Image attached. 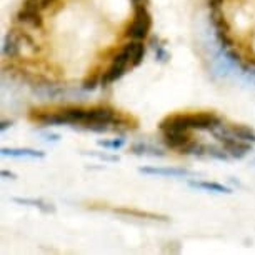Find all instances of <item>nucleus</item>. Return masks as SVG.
I'll list each match as a JSON object with an SVG mask.
<instances>
[{"label":"nucleus","instance_id":"19","mask_svg":"<svg viewBox=\"0 0 255 255\" xmlns=\"http://www.w3.org/2000/svg\"><path fill=\"white\" fill-rule=\"evenodd\" d=\"M205 152L209 153L210 157L219 158V160H227V153L222 152V150H219L217 147H205Z\"/></svg>","mask_w":255,"mask_h":255},{"label":"nucleus","instance_id":"1","mask_svg":"<svg viewBox=\"0 0 255 255\" xmlns=\"http://www.w3.org/2000/svg\"><path fill=\"white\" fill-rule=\"evenodd\" d=\"M220 125V119L215 117L214 114H180V115H170L163 119L158 128L162 132H174V130H210Z\"/></svg>","mask_w":255,"mask_h":255},{"label":"nucleus","instance_id":"16","mask_svg":"<svg viewBox=\"0 0 255 255\" xmlns=\"http://www.w3.org/2000/svg\"><path fill=\"white\" fill-rule=\"evenodd\" d=\"M130 152L132 153H137V155H143V153H150V155H158V157L163 155V152H160L158 148L143 145V143H135V145H132L130 147Z\"/></svg>","mask_w":255,"mask_h":255},{"label":"nucleus","instance_id":"15","mask_svg":"<svg viewBox=\"0 0 255 255\" xmlns=\"http://www.w3.org/2000/svg\"><path fill=\"white\" fill-rule=\"evenodd\" d=\"M15 204H22V205H32V207H37V209H40L42 212H45V214H49V212H54V207L45 204L44 200H35V199H18V197H15V199H12Z\"/></svg>","mask_w":255,"mask_h":255},{"label":"nucleus","instance_id":"7","mask_svg":"<svg viewBox=\"0 0 255 255\" xmlns=\"http://www.w3.org/2000/svg\"><path fill=\"white\" fill-rule=\"evenodd\" d=\"M189 130H174V132H163V142L170 148H180L190 140Z\"/></svg>","mask_w":255,"mask_h":255},{"label":"nucleus","instance_id":"17","mask_svg":"<svg viewBox=\"0 0 255 255\" xmlns=\"http://www.w3.org/2000/svg\"><path fill=\"white\" fill-rule=\"evenodd\" d=\"M52 2H54V0H25V2H23V7L42 12V10H45V8H49Z\"/></svg>","mask_w":255,"mask_h":255},{"label":"nucleus","instance_id":"25","mask_svg":"<svg viewBox=\"0 0 255 255\" xmlns=\"http://www.w3.org/2000/svg\"><path fill=\"white\" fill-rule=\"evenodd\" d=\"M8 125H12V122H7V120H3L2 125H0V130H5V128L8 127Z\"/></svg>","mask_w":255,"mask_h":255},{"label":"nucleus","instance_id":"8","mask_svg":"<svg viewBox=\"0 0 255 255\" xmlns=\"http://www.w3.org/2000/svg\"><path fill=\"white\" fill-rule=\"evenodd\" d=\"M142 174H148V175H167V177H189L194 175L190 170H185V168H153V167H143L140 168Z\"/></svg>","mask_w":255,"mask_h":255},{"label":"nucleus","instance_id":"2","mask_svg":"<svg viewBox=\"0 0 255 255\" xmlns=\"http://www.w3.org/2000/svg\"><path fill=\"white\" fill-rule=\"evenodd\" d=\"M152 27V17L150 13L145 10V7L138 5L135 8V15H133V22L132 25L128 27V35L135 40H142L148 35Z\"/></svg>","mask_w":255,"mask_h":255},{"label":"nucleus","instance_id":"9","mask_svg":"<svg viewBox=\"0 0 255 255\" xmlns=\"http://www.w3.org/2000/svg\"><path fill=\"white\" fill-rule=\"evenodd\" d=\"M17 18L22 23H27L33 28H40L42 23H44V18H42V13L38 10H32V8H25L23 7L20 12H18Z\"/></svg>","mask_w":255,"mask_h":255},{"label":"nucleus","instance_id":"24","mask_svg":"<svg viewBox=\"0 0 255 255\" xmlns=\"http://www.w3.org/2000/svg\"><path fill=\"white\" fill-rule=\"evenodd\" d=\"M2 177H10V179H17L15 174H12V172H7V170H2Z\"/></svg>","mask_w":255,"mask_h":255},{"label":"nucleus","instance_id":"13","mask_svg":"<svg viewBox=\"0 0 255 255\" xmlns=\"http://www.w3.org/2000/svg\"><path fill=\"white\" fill-rule=\"evenodd\" d=\"M210 20L214 23V27L217 28V32H230V25L229 22L225 20L224 13L219 10V8H214L210 13Z\"/></svg>","mask_w":255,"mask_h":255},{"label":"nucleus","instance_id":"12","mask_svg":"<svg viewBox=\"0 0 255 255\" xmlns=\"http://www.w3.org/2000/svg\"><path fill=\"white\" fill-rule=\"evenodd\" d=\"M2 155L42 158V157H45V153L40 150H30V148H2Z\"/></svg>","mask_w":255,"mask_h":255},{"label":"nucleus","instance_id":"23","mask_svg":"<svg viewBox=\"0 0 255 255\" xmlns=\"http://www.w3.org/2000/svg\"><path fill=\"white\" fill-rule=\"evenodd\" d=\"M222 2H224V0H209V5L212 8H219L220 5H222Z\"/></svg>","mask_w":255,"mask_h":255},{"label":"nucleus","instance_id":"3","mask_svg":"<svg viewBox=\"0 0 255 255\" xmlns=\"http://www.w3.org/2000/svg\"><path fill=\"white\" fill-rule=\"evenodd\" d=\"M130 64V54L127 52V49H124L120 54L115 57L112 65L109 67L107 70L102 74V79H100V84L104 85V87H107V85H110L112 82H115L117 79H120V77L124 75L125 69H127V65Z\"/></svg>","mask_w":255,"mask_h":255},{"label":"nucleus","instance_id":"14","mask_svg":"<svg viewBox=\"0 0 255 255\" xmlns=\"http://www.w3.org/2000/svg\"><path fill=\"white\" fill-rule=\"evenodd\" d=\"M190 187L210 190V192H219V194H230V189L220 184H215V182H190Z\"/></svg>","mask_w":255,"mask_h":255},{"label":"nucleus","instance_id":"18","mask_svg":"<svg viewBox=\"0 0 255 255\" xmlns=\"http://www.w3.org/2000/svg\"><path fill=\"white\" fill-rule=\"evenodd\" d=\"M117 212L120 214H127V215H137V217H150V219H162L158 215H153V214H147V212H137V210H125V209H119ZM165 220V219H163Z\"/></svg>","mask_w":255,"mask_h":255},{"label":"nucleus","instance_id":"5","mask_svg":"<svg viewBox=\"0 0 255 255\" xmlns=\"http://www.w3.org/2000/svg\"><path fill=\"white\" fill-rule=\"evenodd\" d=\"M117 115L112 109L107 107H95L87 110V117H85L84 125L87 124H117Z\"/></svg>","mask_w":255,"mask_h":255},{"label":"nucleus","instance_id":"20","mask_svg":"<svg viewBox=\"0 0 255 255\" xmlns=\"http://www.w3.org/2000/svg\"><path fill=\"white\" fill-rule=\"evenodd\" d=\"M99 145H102V147H109V148H120L124 145V140L122 138H115V140L112 142H107V140H99Z\"/></svg>","mask_w":255,"mask_h":255},{"label":"nucleus","instance_id":"10","mask_svg":"<svg viewBox=\"0 0 255 255\" xmlns=\"http://www.w3.org/2000/svg\"><path fill=\"white\" fill-rule=\"evenodd\" d=\"M227 133L230 137L234 138H239V140H244V142H255V132L252 128L245 127V125H230L227 127Z\"/></svg>","mask_w":255,"mask_h":255},{"label":"nucleus","instance_id":"6","mask_svg":"<svg viewBox=\"0 0 255 255\" xmlns=\"http://www.w3.org/2000/svg\"><path fill=\"white\" fill-rule=\"evenodd\" d=\"M217 137H219V140L224 142L225 150L235 158H242L250 152V145L249 143H245L244 140H239V138H234V137H229V135H219V133H217Z\"/></svg>","mask_w":255,"mask_h":255},{"label":"nucleus","instance_id":"26","mask_svg":"<svg viewBox=\"0 0 255 255\" xmlns=\"http://www.w3.org/2000/svg\"><path fill=\"white\" fill-rule=\"evenodd\" d=\"M133 2H135V3H138V2H140V0H133Z\"/></svg>","mask_w":255,"mask_h":255},{"label":"nucleus","instance_id":"22","mask_svg":"<svg viewBox=\"0 0 255 255\" xmlns=\"http://www.w3.org/2000/svg\"><path fill=\"white\" fill-rule=\"evenodd\" d=\"M95 85H97V75H95V74L92 77H89V79L84 82V89L85 90H94Z\"/></svg>","mask_w":255,"mask_h":255},{"label":"nucleus","instance_id":"11","mask_svg":"<svg viewBox=\"0 0 255 255\" xmlns=\"http://www.w3.org/2000/svg\"><path fill=\"white\" fill-rule=\"evenodd\" d=\"M125 49L130 54V64L132 67H138L142 64L143 55H145V47L140 42H130L128 45H125Z\"/></svg>","mask_w":255,"mask_h":255},{"label":"nucleus","instance_id":"21","mask_svg":"<svg viewBox=\"0 0 255 255\" xmlns=\"http://www.w3.org/2000/svg\"><path fill=\"white\" fill-rule=\"evenodd\" d=\"M217 37H219V40H220V44H222V45H225V47L234 45L232 38L229 37V32H217Z\"/></svg>","mask_w":255,"mask_h":255},{"label":"nucleus","instance_id":"4","mask_svg":"<svg viewBox=\"0 0 255 255\" xmlns=\"http://www.w3.org/2000/svg\"><path fill=\"white\" fill-rule=\"evenodd\" d=\"M25 38H27V33L17 30V28H12V30L7 33L5 40H3V47H2L3 55L10 57V59L17 57L20 54V44L25 40Z\"/></svg>","mask_w":255,"mask_h":255}]
</instances>
